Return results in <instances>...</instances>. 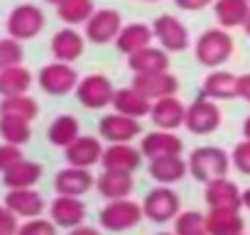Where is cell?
Segmentation results:
<instances>
[{
	"label": "cell",
	"mask_w": 250,
	"mask_h": 235,
	"mask_svg": "<svg viewBox=\"0 0 250 235\" xmlns=\"http://www.w3.org/2000/svg\"><path fill=\"white\" fill-rule=\"evenodd\" d=\"M32 81H35V78H32L30 69H25L22 64H20V66L3 69V71H0V98L30 93Z\"/></svg>",
	"instance_id": "cell-31"
},
{
	"label": "cell",
	"mask_w": 250,
	"mask_h": 235,
	"mask_svg": "<svg viewBox=\"0 0 250 235\" xmlns=\"http://www.w3.org/2000/svg\"><path fill=\"white\" fill-rule=\"evenodd\" d=\"M230 164L240 172V174H248L250 176V140H243L233 147L230 152Z\"/></svg>",
	"instance_id": "cell-39"
},
{
	"label": "cell",
	"mask_w": 250,
	"mask_h": 235,
	"mask_svg": "<svg viewBox=\"0 0 250 235\" xmlns=\"http://www.w3.org/2000/svg\"><path fill=\"white\" fill-rule=\"evenodd\" d=\"M79 81L81 78H79L76 69L66 61H49L37 74V86L47 96H66V93L76 91Z\"/></svg>",
	"instance_id": "cell-5"
},
{
	"label": "cell",
	"mask_w": 250,
	"mask_h": 235,
	"mask_svg": "<svg viewBox=\"0 0 250 235\" xmlns=\"http://www.w3.org/2000/svg\"><path fill=\"white\" fill-rule=\"evenodd\" d=\"M235 52V44H233V37L228 35V30L223 27H208L199 35L196 44H194V54H196V61L206 69H221Z\"/></svg>",
	"instance_id": "cell-1"
},
{
	"label": "cell",
	"mask_w": 250,
	"mask_h": 235,
	"mask_svg": "<svg viewBox=\"0 0 250 235\" xmlns=\"http://www.w3.org/2000/svg\"><path fill=\"white\" fill-rule=\"evenodd\" d=\"M0 115H10V118H22V120L32 123L35 118L40 115V103L30 96H8V98H0Z\"/></svg>",
	"instance_id": "cell-33"
},
{
	"label": "cell",
	"mask_w": 250,
	"mask_h": 235,
	"mask_svg": "<svg viewBox=\"0 0 250 235\" xmlns=\"http://www.w3.org/2000/svg\"><path fill=\"white\" fill-rule=\"evenodd\" d=\"M143 3H160V0H143Z\"/></svg>",
	"instance_id": "cell-49"
},
{
	"label": "cell",
	"mask_w": 250,
	"mask_h": 235,
	"mask_svg": "<svg viewBox=\"0 0 250 235\" xmlns=\"http://www.w3.org/2000/svg\"><path fill=\"white\" fill-rule=\"evenodd\" d=\"M204 201L208 208H230V211H240L243 208V191L238 189L235 181H230L228 176L208 181L204 189Z\"/></svg>",
	"instance_id": "cell-19"
},
{
	"label": "cell",
	"mask_w": 250,
	"mask_h": 235,
	"mask_svg": "<svg viewBox=\"0 0 250 235\" xmlns=\"http://www.w3.org/2000/svg\"><path fill=\"white\" fill-rule=\"evenodd\" d=\"M143 213L152 223H169L182 213V198L169 186H155L143 201Z\"/></svg>",
	"instance_id": "cell-6"
},
{
	"label": "cell",
	"mask_w": 250,
	"mask_h": 235,
	"mask_svg": "<svg viewBox=\"0 0 250 235\" xmlns=\"http://www.w3.org/2000/svg\"><path fill=\"white\" fill-rule=\"evenodd\" d=\"M243 30H245V35L250 37V15H248V20H245V25H243Z\"/></svg>",
	"instance_id": "cell-48"
},
{
	"label": "cell",
	"mask_w": 250,
	"mask_h": 235,
	"mask_svg": "<svg viewBox=\"0 0 250 235\" xmlns=\"http://www.w3.org/2000/svg\"><path fill=\"white\" fill-rule=\"evenodd\" d=\"M240 235H245V233H240Z\"/></svg>",
	"instance_id": "cell-51"
},
{
	"label": "cell",
	"mask_w": 250,
	"mask_h": 235,
	"mask_svg": "<svg viewBox=\"0 0 250 235\" xmlns=\"http://www.w3.org/2000/svg\"><path fill=\"white\" fill-rule=\"evenodd\" d=\"M20 218L5 206V203H0V235H15L20 223Z\"/></svg>",
	"instance_id": "cell-41"
},
{
	"label": "cell",
	"mask_w": 250,
	"mask_h": 235,
	"mask_svg": "<svg viewBox=\"0 0 250 235\" xmlns=\"http://www.w3.org/2000/svg\"><path fill=\"white\" fill-rule=\"evenodd\" d=\"M22 59H25L22 42H18V39H13V37L0 39V71L10 69V66H20Z\"/></svg>",
	"instance_id": "cell-37"
},
{
	"label": "cell",
	"mask_w": 250,
	"mask_h": 235,
	"mask_svg": "<svg viewBox=\"0 0 250 235\" xmlns=\"http://www.w3.org/2000/svg\"><path fill=\"white\" fill-rule=\"evenodd\" d=\"M113 93L115 88L110 78L103 74H88L76 86V100L88 110H101V108L113 105Z\"/></svg>",
	"instance_id": "cell-10"
},
{
	"label": "cell",
	"mask_w": 250,
	"mask_h": 235,
	"mask_svg": "<svg viewBox=\"0 0 250 235\" xmlns=\"http://www.w3.org/2000/svg\"><path fill=\"white\" fill-rule=\"evenodd\" d=\"M150 120L155 123L157 130H172V133H177L184 125V120H187V105L177 96L160 98V100L152 103Z\"/></svg>",
	"instance_id": "cell-15"
},
{
	"label": "cell",
	"mask_w": 250,
	"mask_h": 235,
	"mask_svg": "<svg viewBox=\"0 0 250 235\" xmlns=\"http://www.w3.org/2000/svg\"><path fill=\"white\" fill-rule=\"evenodd\" d=\"M103 145L98 137L93 135H81L76 137L66 150H64V159L69 167H81V169H91L93 164H101L103 157Z\"/></svg>",
	"instance_id": "cell-18"
},
{
	"label": "cell",
	"mask_w": 250,
	"mask_h": 235,
	"mask_svg": "<svg viewBox=\"0 0 250 235\" xmlns=\"http://www.w3.org/2000/svg\"><path fill=\"white\" fill-rule=\"evenodd\" d=\"M128 69L133 74H162L169 71V52L162 47H145L128 57Z\"/></svg>",
	"instance_id": "cell-23"
},
{
	"label": "cell",
	"mask_w": 250,
	"mask_h": 235,
	"mask_svg": "<svg viewBox=\"0 0 250 235\" xmlns=\"http://www.w3.org/2000/svg\"><path fill=\"white\" fill-rule=\"evenodd\" d=\"M206 228H208V235H240L245 230V220H243L240 211L208 208Z\"/></svg>",
	"instance_id": "cell-29"
},
{
	"label": "cell",
	"mask_w": 250,
	"mask_h": 235,
	"mask_svg": "<svg viewBox=\"0 0 250 235\" xmlns=\"http://www.w3.org/2000/svg\"><path fill=\"white\" fill-rule=\"evenodd\" d=\"M49 220L57 228H79L86 220V203L76 196H54L49 203Z\"/></svg>",
	"instance_id": "cell-17"
},
{
	"label": "cell",
	"mask_w": 250,
	"mask_h": 235,
	"mask_svg": "<svg viewBox=\"0 0 250 235\" xmlns=\"http://www.w3.org/2000/svg\"><path fill=\"white\" fill-rule=\"evenodd\" d=\"M130 86L155 103V100H160V98L177 96V91H179V78H177L174 74H169V71H162V74H135V78H133Z\"/></svg>",
	"instance_id": "cell-16"
},
{
	"label": "cell",
	"mask_w": 250,
	"mask_h": 235,
	"mask_svg": "<svg viewBox=\"0 0 250 235\" xmlns=\"http://www.w3.org/2000/svg\"><path fill=\"white\" fill-rule=\"evenodd\" d=\"M93 186H96V176L91 174V169L64 167L54 176V191H57V196H76V198H81Z\"/></svg>",
	"instance_id": "cell-14"
},
{
	"label": "cell",
	"mask_w": 250,
	"mask_h": 235,
	"mask_svg": "<svg viewBox=\"0 0 250 235\" xmlns=\"http://www.w3.org/2000/svg\"><path fill=\"white\" fill-rule=\"evenodd\" d=\"M113 108L115 113L120 115H128V118H135V120H140V118L150 115L152 110V100L145 98L140 91H135L133 86H125V88H118L113 93Z\"/></svg>",
	"instance_id": "cell-26"
},
{
	"label": "cell",
	"mask_w": 250,
	"mask_h": 235,
	"mask_svg": "<svg viewBox=\"0 0 250 235\" xmlns=\"http://www.w3.org/2000/svg\"><path fill=\"white\" fill-rule=\"evenodd\" d=\"M157 235H174V233H157Z\"/></svg>",
	"instance_id": "cell-50"
},
{
	"label": "cell",
	"mask_w": 250,
	"mask_h": 235,
	"mask_svg": "<svg viewBox=\"0 0 250 235\" xmlns=\"http://www.w3.org/2000/svg\"><path fill=\"white\" fill-rule=\"evenodd\" d=\"M42 174H44V167L40 162L22 159L3 174V186L5 189H35L40 184Z\"/></svg>",
	"instance_id": "cell-27"
},
{
	"label": "cell",
	"mask_w": 250,
	"mask_h": 235,
	"mask_svg": "<svg viewBox=\"0 0 250 235\" xmlns=\"http://www.w3.org/2000/svg\"><path fill=\"white\" fill-rule=\"evenodd\" d=\"M155 39V32H152V25H145V22H130V25H123L120 35L115 37V49L125 57H130L145 47H150Z\"/></svg>",
	"instance_id": "cell-22"
},
{
	"label": "cell",
	"mask_w": 250,
	"mask_h": 235,
	"mask_svg": "<svg viewBox=\"0 0 250 235\" xmlns=\"http://www.w3.org/2000/svg\"><path fill=\"white\" fill-rule=\"evenodd\" d=\"M204 96L211 100H233L238 98V76L223 69H213L204 78Z\"/></svg>",
	"instance_id": "cell-28"
},
{
	"label": "cell",
	"mask_w": 250,
	"mask_h": 235,
	"mask_svg": "<svg viewBox=\"0 0 250 235\" xmlns=\"http://www.w3.org/2000/svg\"><path fill=\"white\" fill-rule=\"evenodd\" d=\"M22 159H25L22 147L10 145V142H3V145H0V174H5L10 167H15V164L22 162Z\"/></svg>",
	"instance_id": "cell-40"
},
{
	"label": "cell",
	"mask_w": 250,
	"mask_h": 235,
	"mask_svg": "<svg viewBox=\"0 0 250 235\" xmlns=\"http://www.w3.org/2000/svg\"><path fill=\"white\" fill-rule=\"evenodd\" d=\"M213 15L223 30L243 27L250 15V0H213Z\"/></svg>",
	"instance_id": "cell-30"
},
{
	"label": "cell",
	"mask_w": 250,
	"mask_h": 235,
	"mask_svg": "<svg viewBox=\"0 0 250 235\" xmlns=\"http://www.w3.org/2000/svg\"><path fill=\"white\" fill-rule=\"evenodd\" d=\"M96 189L105 201H118V198H128L135 189V179L128 172H110L103 169V174L96 179Z\"/></svg>",
	"instance_id": "cell-24"
},
{
	"label": "cell",
	"mask_w": 250,
	"mask_h": 235,
	"mask_svg": "<svg viewBox=\"0 0 250 235\" xmlns=\"http://www.w3.org/2000/svg\"><path fill=\"white\" fill-rule=\"evenodd\" d=\"M47 3H49V5H54V8H59V5H64V3H66V0H47Z\"/></svg>",
	"instance_id": "cell-47"
},
{
	"label": "cell",
	"mask_w": 250,
	"mask_h": 235,
	"mask_svg": "<svg viewBox=\"0 0 250 235\" xmlns=\"http://www.w3.org/2000/svg\"><path fill=\"white\" fill-rule=\"evenodd\" d=\"M174 5L184 13H199V10L213 5V0H174Z\"/></svg>",
	"instance_id": "cell-42"
},
{
	"label": "cell",
	"mask_w": 250,
	"mask_h": 235,
	"mask_svg": "<svg viewBox=\"0 0 250 235\" xmlns=\"http://www.w3.org/2000/svg\"><path fill=\"white\" fill-rule=\"evenodd\" d=\"M96 13V5L93 0H66L64 5L57 8V15L64 25L69 27H79V25H86L91 20V15Z\"/></svg>",
	"instance_id": "cell-34"
},
{
	"label": "cell",
	"mask_w": 250,
	"mask_h": 235,
	"mask_svg": "<svg viewBox=\"0 0 250 235\" xmlns=\"http://www.w3.org/2000/svg\"><path fill=\"white\" fill-rule=\"evenodd\" d=\"M76 137H81V125H79L76 118L69 115V113L54 118L52 125H49V130H47V140H49L54 147H62V150H66Z\"/></svg>",
	"instance_id": "cell-32"
},
{
	"label": "cell",
	"mask_w": 250,
	"mask_h": 235,
	"mask_svg": "<svg viewBox=\"0 0 250 235\" xmlns=\"http://www.w3.org/2000/svg\"><path fill=\"white\" fill-rule=\"evenodd\" d=\"M189 172V162L179 157H160V159H150L147 164V174L152 176V181H157L160 186H172L179 184Z\"/></svg>",
	"instance_id": "cell-25"
},
{
	"label": "cell",
	"mask_w": 250,
	"mask_h": 235,
	"mask_svg": "<svg viewBox=\"0 0 250 235\" xmlns=\"http://www.w3.org/2000/svg\"><path fill=\"white\" fill-rule=\"evenodd\" d=\"M243 137H245V140H250V115L243 120Z\"/></svg>",
	"instance_id": "cell-45"
},
{
	"label": "cell",
	"mask_w": 250,
	"mask_h": 235,
	"mask_svg": "<svg viewBox=\"0 0 250 235\" xmlns=\"http://www.w3.org/2000/svg\"><path fill=\"white\" fill-rule=\"evenodd\" d=\"M243 206L250 211V189H245V191H243Z\"/></svg>",
	"instance_id": "cell-46"
},
{
	"label": "cell",
	"mask_w": 250,
	"mask_h": 235,
	"mask_svg": "<svg viewBox=\"0 0 250 235\" xmlns=\"http://www.w3.org/2000/svg\"><path fill=\"white\" fill-rule=\"evenodd\" d=\"M140 152L147 159H160V157H179L184 152V142L177 133L172 130H152L140 140Z\"/></svg>",
	"instance_id": "cell-12"
},
{
	"label": "cell",
	"mask_w": 250,
	"mask_h": 235,
	"mask_svg": "<svg viewBox=\"0 0 250 235\" xmlns=\"http://www.w3.org/2000/svg\"><path fill=\"white\" fill-rule=\"evenodd\" d=\"M174 235H208L206 215L199 211H182L174 218Z\"/></svg>",
	"instance_id": "cell-36"
},
{
	"label": "cell",
	"mask_w": 250,
	"mask_h": 235,
	"mask_svg": "<svg viewBox=\"0 0 250 235\" xmlns=\"http://www.w3.org/2000/svg\"><path fill=\"white\" fill-rule=\"evenodd\" d=\"M228 169H230V155L223 147L204 145V147H196L189 155V172L201 184L228 176Z\"/></svg>",
	"instance_id": "cell-2"
},
{
	"label": "cell",
	"mask_w": 250,
	"mask_h": 235,
	"mask_svg": "<svg viewBox=\"0 0 250 235\" xmlns=\"http://www.w3.org/2000/svg\"><path fill=\"white\" fill-rule=\"evenodd\" d=\"M120 30H123V18H120V13L113 10V8H101V10H96V13L91 15V20L83 25V37H86V42L103 47V44L115 42V37L120 35Z\"/></svg>",
	"instance_id": "cell-9"
},
{
	"label": "cell",
	"mask_w": 250,
	"mask_h": 235,
	"mask_svg": "<svg viewBox=\"0 0 250 235\" xmlns=\"http://www.w3.org/2000/svg\"><path fill=\"white\" fill-rule=\"evenodd\" d=\"M86 49V37L83 32H79L76 27H62L52 35V42H49V52L54 57V61H66V64H74Z\"/></svg>",
	"instance_id": "cell-13"
},
{
	"label": "cell",
	"mask_w": 250,
	"mask_h": 235,
	"mask_svg": "<svg viewBox=\"0 0 250 235\" xmlns=\"http://www.w3.org/2000/svg\"><path fill=\"white\" fill-rule=\"evenodd\" d=\"M18 218L30 220V218H40L47 208L44 196L37 189H8L5 201H3Z\"/></svg>",
	"instance_id": "cell-20"
},
{
	"label": "cell",
	"mask_w": 250,
	"mask_h": 235,
	"mask_svg": "<svg viewBox=\"0 0 250 235\" xmlns=\"http://www.w3.org/2000/svg\"><path fill=\"white\" fill-rule=\"evenodd\" d=\"M238 98L250 103V74H240L238 76Z\"/></svg>",
	"instance_id": "cell-43"
},
{
	"label": "cell",
	"mask_w": 250,
	"mask_h": 235,
	"mask_svg": "<svg viewBox=\"0 0 250 235\" xmlns=\"http://www.w3.org/2000/svg\"><path fill=\"white\" fill-rule=\"evenodd\" d=\"M44 22H47V18H44V10L40 5L22 3L8 13L5 32H8V37H13L18 42H27V39H35L44 30Z\"/></svg>",
	"instance_id": "cell-4"
},
{
	"label": "cell",
	"mask_w": 250,
	"mask_h": 235,
	"mask_svg": "<svg viewBox=\"0 0 250 235\" xmlns=\"http://www.w3.org/2000/svg\"><path fill=\"white\" fill-rule=\"evenodd\" d=\"M140 135H143L140 120L128 118V115H120V113H108V115L101 118V123H98V137H103L110 145L133 142Z\"/></svg>",
	"instance_id": "cell-11"
},
{
	"label": "cell",
	"mask_w": 250,
	"mask_h": 235,
	"mask_svg": "<svg viewBox=\"0 0 250 235\" xmlns=\"http://www.w3.org/2000/svg\"><path fill=\"white\" fill-rule=\"evenodd\" d=\"M143 164V152L135 150L130 142H120V145H108L101 157V167L110 172H128L135 174L138 167Z\"/></svg>",
	"instance_id": "cell-21"
},
{
	"label": "cell",
	"mask_w": 250,
	"mask_h": 235,
	"mask_svg": "<svg viewBox=\"0 0 250 235\" xmlns=\"http://www.w3.org/2000/svg\"><path fill=\"white\" fill-rule=\"evenodd\" d=\"M221 108L216 105V100L201 96L196 98L191 105H187V120H184V128L194 135H211L221 128Z\"/></svg>",
	"instance_id": "cell-8"
},
{
	"label": "cell",
	"mask_w": 250,
	"mask_h": 235,
	"mask_svg": "<svg viewBox=\"0 0 250 235\" xmlns=\"http://www.w3.org/2000/svg\"><path fill=\"white\" fill-rule=\"evenodd\" d=\"M69 235H101V230L91 228V225H79V228H71Z\"/></svg>",
	"instance_id": "cell-44"
},
{
	"label": "cell",
	"mask_w": 250,
	"mask_h": 235,
	"mask_svg": "<svg viewBox=\"0 0 250 235\" xmlns=\"http://www.w3.org/2000/svg\"><path fill=\"white\" fill-rule=\"evenodd\" d=\"M152 32H155V39L160 42V47L167 49L169 54H179L191 47V35H189L187 25L179 18H174L172 13H162L160 18H155Z\"/></svg>",
	"instance_id": "cell-7"
},
{
	"label": "cell",
	"mask_w": 250,
	"mask_h": 235,
	"mask_svg": "<svg viewBox=\"0 0 250 235\" xmlns=\"http://www.w3.org/2000/svg\"><path fill=\"white\" fill-rule=\"evenodd\" d=\"M15 235H57V225L49 218H30L25 223H20Z\"/></svg>",
	"instance_id": "cell-38"
},
{
	"label": "cell",
	"mask_w": 250,
	"mask_h": 235,
	"mask_svg": "<svg viewBox=\"0 0 250 235\" xmlns=\"http://www.w3.org/2000/svg\"><path fill=\"white\" fill-rule=\"evenodd\" d=\"M145 218L143 213V203H135L130 198H118V201H108L101 213H98V223L103 230L108 233H125L133 230L135 225H140V220Z\"/></svg>",
	"instance_id": "cell-3"
},
{
	"label": "cell",
	"mask_w": 250,
	"mask_h": 235,
	"mask_svg": "<svg viewBox=\"0 0 250 235\" xmlns=\"http://www.w3.org/2000/svg\"><path fill=\"white\" fill-rule=\"evenodd\" d=\"M0 137H3V142L22 147L32 140V125L27 120H22V118L0 115Z\"/></svg>",
	"instance_id": "cell-35"
}]
</instances>
